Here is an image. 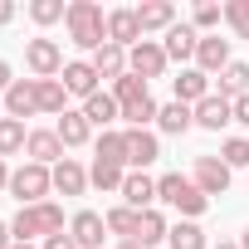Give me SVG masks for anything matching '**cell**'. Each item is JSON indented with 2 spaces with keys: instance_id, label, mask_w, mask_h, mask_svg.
Wrapping results in <instances>:
<instances>
[{
  "instance_id": "31",
  "label": "cell",
  "mask_w": 249,
  "mask_h": 249,
  "mask_svg": "<svg viewBox=\"0 0 249 249\" xmlns=\"http://www.w3.org/2000/svg\"><path fill=\"white\" fill-rule=\"evenodd\" d=\"M112 98H117V107H127V103L147 98V78H137V73H122V78L112 83Z\"/></svg>"
},
{
  "instance_id": "19",
  "label": "cell",
  "mask_w": 249,
  "mask_h": 249,
  "mask_svg": "<svg viewBox=\"0 0 249 249\" xmlns=\"http://www.w3.org/2000/svg\"><path fill=\"white\" fill-rule=\"evenodd\" d=\"M54 191H59V196H83V191H88V171H83L73 157H64V161L54 166Z\"/></svg>"
},
{
  "instance_id": "24",
  "label": "cell",
  "mask_w": 249,
  "mask_h": 249,
  "mask_svg": "<svg viewBox=\"0 0 249 249\" xmlns=\"http://www.w3.org/2000/svg\"><path fill=\"white\" fill-rule=\"evenodd\" d=\"M166 234H171L166 215H161V210H142V220H137V244H142V249H152V244H161Z\"/></svg>"
},
{
  "instance_id": "7",
  "label": "cell",
  "mask_w": 249,
  "mask_h": 249,
  "mask_svg": "<svg viewBox=\"0 0 249 249\" xmlns=\"http://www.w3.org/2000/svg\"><path fill=\"white\" fill-rule=\"evenodd\" d=\"M122 137H127V166H132V171H147V166L161 157V142H157V132H147V127H122Z\"/></svg>"
},
{
  "instance_id": "20",
  "label": "cell",
  "mask_w": 249,
  "mask_h": 249,
  "mask_svg": "<svg viewBox=\"0 0 249 249\" xmlns=\"http://www.w3.org/2000/svg\"><path fill=\"white\" fill-rule=\"evenodd\" d=\"M137 25H142V35L147 30H171L176 25V5L171 0H147V5H137Z\"/></svg>"
},
{
  "instance_id": "46",
  "label": "cell",
  "mask_w": 249,
  "mask_h": 249,
  "mask_svg": "<svg viewBox=\"0 0 249 249\" xmlns=\"http://www.w3.org/2000/svg\"><path fill=\"white\" fill-rule=\"evenodd\" d=\"M10 249H35V244H10Z\"/></svg>"
},
{
  "instance_id": "17",
  "label": "cell",
  "mask_w": 249,
  "mask_h": 249,
  "mask_svg": "<svg viewBox=\"0 0 249 249\" xmlns=\"http://www.w3.org/2000/svg\"><path fill=\"white\" fill-rule=\"evenodd\" d=\"M93 161H103V166H122V171H127V137H122L117 127H107V132L93 142Z\"/></svg>"
},
{
  "instance_id": "39",
  "label": "cell",
  "mask_w": 249,
  "mask_h": 249,
  "mask_svg": "<svg viewBox=\"0 0 249 249\" xmlns=\"http://www.w3.org/2000/svg\"><path fill=\"white\" fill-rule=\"evenodd\" d=\"M234 122H239V127H249V93L234 98Z\"/></svg>"
},
{
  "instance_id": "6",
  "label": "cell",
  "mask_w": 249,
  "mask_h": 249,
  "mask_svg": "<svg viewBox=\"0 0 249 249\" xmlns=\"http://www.w3.org/2000/svg\"><path fill=\"white\" fill-rule=\"evenodd\" d=\"M0 107H5V117H15V122L35 117V112H39V83H35V78H15V88L0 98Z\"/></svg>"
},
{
  "instance_id": "43",
  "label": "cell",
  "mask_w": 249,
  "mask_h": 249,
  "mask_svg": "<svg viewBox=\"0 0 249 249\" xmlns=\"http://www.w3.org/2000/svg\"><path fill=\"white\" fill-rule=\"evenodd\" d=\"M0 191H10V166L0 161Z\"/></svg>"
},
{
  "instance_id": "22",
  "label": "cell",
  "mask_w": 249,
  "mask_h": 249,
  "mask_svg": "<svg viewBox=\"0 0 249 249\" xmlns=\"http://www.w3.org/2000/svg\"><path fill=\"white\" fill-rule=\"evenodd\" d=\"M83 117L93 122V127H103V132H107L112 122L122 117V107H117V98H112V93H93V98L83 103Z\"/></svg>"
},
{
  "instance_id": "35",
  "label": "cell",
  "mask_w": 249,
  "mask_h": 249,
  "mask_svg": "<svg viewBox=\"0 0 249 249\" xmlns=\"http://www.w3.org/2000/svg\"><path fill=\"white\" fill-rule=\"evenodd\" d=\"M220 161L234 171V166H249V137H230L225 147H220Z\"/></svg>"
},
{
  "instance_id": "21",
  "label": "cell",
  "mask_w": 249,
  "mask_h": 249,
  "mask_svg": "<svg viewBox=\"0 0 249 249\" xmlns=\"http://www.w3.org/2000/svg\"><path fill=\"white\" fill-rule=\"evenodd\" d=\"M88 64L98 69V78H112V83H117L122 73H127V49H122V44H103Z\"/></svg>"
},
{
  "instance_id": "2",
  "label": "cell",
  "mask_w": 249,
  "mask_h": 249,
  "mask_svg": "<svg viewBox=\"0 0 249 249\" xmlns=\"http://www.w3.org/2000/svg\"><path fill=\"white\" fill-rule=\"evenodd\" d=\"M54 191V166H39V161H25L10 171V196L20 205H44Z\"/></svg>"
},
{
  "instance_id": "36",
  "label": "cell",
  "mask_w": 249,
  "mask_h": 249,
  "mask_svg": "<svg viewBox=\"0 0 249 249\" xmlns=\"http://www.w3.org/2000/svg\"><path fill=\"white\" fill-rule=\"evenodd\" d=\"M225 20H230V30H234L239 39H249V0H230V5H225Z\"/></svg>"
},
{
  "instance_id": "16",
  "label": "cell",
  "mask_w": 249,
  "mask_h": 249,
  "mask_svg": "<svg viewBox=\"0 0 249 249\" xmlns=\"http://www.w3.org/2000/svg\"><path fill=\"white\" fill-rule=\"evenodd\" d=\"M25 152H30V161H39V166H59L69 147L59 142V132H30V142H25Z\"/></svg>"
},
{
  "instance_id": "23",
  "label": "cell",
  "mask_w": 249,
  "mask_h": 249,
  "mask_svg": "<svg viewBox=\"0 0 249 249\" xmlns=\"http://www.w3.org/2000/svg\"><path fill=\"white\" fill-rule=\"evenodd\" d=\"M54 132H59V142H64V147H83V142H88V132H93V122H88V117H83V107H78V112H64V117H59V127H54Z\"/></svg>"
},
{
  "instance_id": "41",
  "label": "cell",
  "mask_w": 249,
  "mask_h": 249,
  "mask_svg": "<svg viewBox=\"0 0 249 249\" xmlns=\"http://www.w3.org/2000/svg\"><path fill=\"white\" fill-rule=\"evenodd\" d=\"M15 20V5H10V0H0V25H10Z\"/></svg>"
},
{
  "instance_id": "32",
  "label": "cell",
  "mask_w": 249,
  "mask_h": 249,
  "mask_svg": "<svg viewBox=\"0 0 249 249\" xmlns=\"http://www.w3.org/2000/svg\"><path fill=\"white\" fill-rule=\"evenodd\" d=\"M157 103H152V93L147 98H137V103H127V107H122V122H127V127H147V122H157Z\"/></svg>"
},
{
  "instance_id": "40",
  "label": "cell",
  "mask_w": 249,
  "mask_h": 249,
  "mask_svg": "<svg viewBox=\"0 0 249 249\" xmlns=\"http://www.w3.org/2000/svg\"><path fill=\"white\" fill-rule=\"evenodd\" d=\"M10 88H15V78H10V64H5V59H0V98H5Z\"/></svg>"
},
{
  "instance_id": "44",
  "label": "cell",
  "mask_w": 249,
  "mask_h": 249,
  "mask_svg": "<svg viewBox=\"0 0 249 249\" xmlns=\"http://www.w3.org/2000/svg\"><path fill=\"white\" fill-rule=\"evenodd\" d=\"M117 249H142V244H137V239H122V244H117Z\"/></svg>"
},
{
  "instance_id": "12",
  "label": "cell",
  "mask_w": 249,
  "mask_h": 249,
  "mask_svg": "<svg viewBox=\"0 0 249 249\" xmlns=\"http://www.w3.org/2000/svg\"><path fill=\"white\" fill-rule=\"evenodd\" d=\"M191 112H196V127H205V132H220L225 122H234V103H230V98H220V93H210V98H205V103H196Z\"/></svg>"
},
{
  "instance_id": "11",
  "label": "cell",
  "mask_w": 249,
  "mask_h": 249,
  "mask_svg": "<svg viewBox=\"0 0 249 249\" xmlns=\"http://www.w3.org/2000/svg\"><path fill=\"white\" fill-rule=\"evenodd\" d=\"M69 234L78 239V249H103L107 215H98V210H78V215H73V225H69Z\"/></svg>"
},
{
  "instance_id": "47",
  "label": "cell",
  "mask_w": 249,
  "mask_h": 249,
  "mask_svg": "<svg viewBox=\"0 0 249 249\" xmlns=\"http://www.w3.org/2000/svg\"><path fill=\"white\" fill-rule=\"evenodd\" d=\"M215 249H239V244H215Z\"/></svg>"
},
{
  "instance_id": "30",
  "label": "cell",
  "mask_w": 249,
  "mask_h": 249,
  "mask_svg": "<svg viewBox=\"0 0 249 249\" xmlns=\"http://www.w3.org/2000/svg\"><path fill=\"white\" fill-rule=\"evenodd\" d=\"M137 220H142V210H132V205H117V210H107V234L137 239Z\"/></svg>"
},
{
  "instance_id": "13",
  "label": "cell",
  "mask_w": 249,
  "mask_h": 249,
  "mask_svg": "<svg viewBox=\"0 0 249 249\" xmlns=\"http://www.w3.org/2000/svg\"><path fill=\"white\" fill-rule=\"evenodd\" d=\"M157 200V181L147 171H127V181H122V205H132V210H152Z\"/></svg>"
},
{
  "instance_id": "14",
  "label": "cell",
  "mask_w": 249,
  "mask_h": 249,
  "mask_svg": "<svg viewBox=\"0 0 249 249\" xmlns=\"http://www.w3.org/2000/svg\"><path fill=\"white\" fill-rule=\"evenodd\" d=\"M196 44H200L196 25H171L161 49H166V59H171V64H186V59H196Z\"/></svg>"
},
{
  "instance_id": "34",
  "label": "cell",
  "mask_w": 249,
  "mask_h": 249,
  "mask_svg": "<svg viewBox=\"0 0 249 249\" xmlns=\"http://www.w3.org/2000/svg\"><path fill=\"white\" fill-rule=\"evenodd\" d=\"M64 15H69L64 0H35V5H30V20H35V25H54V20H64Z\"/></svg>"
},
{
  "instance_id": "27",
  "label": "cell",
  "mask_w": 249,
  "mask_h": 249,
  "mask_svg": "<svg viewBox=\"0 0 249 249\" xmlns=\"http://www.w3.org/2000/svg\"><path fill=\"white\" fill-rule=\"evenodd\" d=\"M39 83V112H69L64 107V98H69V88H64V78H35Z\"/></svg>"
},
{
  "instance_id": "33",
  "label": "cell",
  "mask_w": 249,
  "mask_h": 249,
  "mask_svg": "<svg viewBox=\"0 0 249 249\" xmlns=\"http://www.w3.org/2000/svg\"><path fill=\"white\" fill-rule=\"evenodd\" d=\"M88 181H93L98 191H122V181H127V171H122V166H103V161H93Z\"/></svg>"
},
{
  "instance_id": "45",
  "label": "cell",
  "mask_w": 249,
  "mask_h": 249,
  "mask_svg": "<svg viewBox=\"0 0 249 249\" xmlns=\"http://www.w3.org/2000/svg\"><path fill=\"white\" fill-rule=\"evenodd\" d=\"M239 249H249V230H244V239H239Z\"/></svg>"
},
{
  "instance_id": "1",
  "label": "cell",
  "mask_w": 249,
  "mask_h": 249,
  "mask_svg": "<svg viewBox=\"0 0 249 249\" xmlns=\"http://www.w3.org/2000/svg\"><path fill=\"white\" fill-rule=\"evenodd\" d=\"M64 25H69V39L78 44V49H103L107 44V15H103V5L98 0H73L69 5V15H64Z\"/></svg>"
},
{
  "instance_id": "29",
  "label": "cell",
  "mask_w": 249,
  "mask_h": 249,
  "mask_svg": "<svg viewBox=\"0 0 249 249\" xmlns=\"http://www.w3.org/2000/svg\"><path fill=\"white\" fill-rule=\"evenodd\" d=\"M166 244H171V249H205V230H200L196 220H181V225H171Z\"/></svg>"
},
{
  "instance_id": "8",
  "label": "cell",
  "mask_w": 249,
  "mask_h": 249,
  "mask_svg": "<svg viewBox=\"0 0 249 249\" xmlns=\"http://www.w3.org/2000/svg\"><path fill=\"white\" fill-rule=\"evenodd\" d=\"M234 59H230V39H220V35H200V44H196V69L200 73H225Z\"/></svg>"
},
{
  "instance_id": "37",
  "label": "cell",
  "mask_w": 249,
  "mask_h": 249,
  "mask_svg": "<svg viewBox=\"0 0 249 249\" xmlns=\"http://www.w3.org/2000/svg\"><path fill=\"white\" fill-rule=\"evenodd\" d=\"M220 20H225L220 5H210V0H205V5H196V35H200V30H215Z\"/></svg>"
},
{
  "instance_id": "26",
  "label": "cell",
  "mask_w": 249,
  "mask_h": 249,
  "mask_svg": "<svg viewBox=\"0 0 249 249\" xmlns=\"http://www.w3.org/2000/svg\"><path fill=\"white\" fill-rule=\"evenodd\" d=\"M25 142H30L25 122H15V117H0V161H5V157H15V152H25Z\"/></svg>"
},
{
  "instance_id": "38",
  "label": "cell",
  "mask_w": 249,
  "mask_h": 249,
  "mask_svg": "<svg viewBox=\"0 0 249 249\" xmlns=\"http://www.w3.org/2000/svg\"><path fill=\"white\" fill-rule=\"evenodd\" d=\"M44 249H78V239H73V234H49Z\"/></svg>"
},
{
  "instance_id": "18",
  "label": "cell",
  "mask_w": 249,
  "mask_h": 249,
  "mask_svg": "<svg viewBox=\"0 0 249 249\" xmlns=\"http://www.w3.org/2000/svg\"><path fill=\"white\" fill-rule=\"evenodd\" d=\"M205 98H210V73H200V69H181V78H176V103L196 107V103H205Z\"/></svg>"
},
{
  "instance_id": "3",
  "label": "cell",
  "mask_w": 249,
  "mask_h": 249,
  "mask_svg": "<svg viewBox=\"0 0 249 249\" xmlns=\"http://www.w3.org/2000/svg\"><path fill=\"white\" fill-rule=\"evenodd\" d=\"M157 200H166L171 210H181V215H191V220L210 205V196H200V186H196V181H186V176H176V171L157 181Z\"/></svg>"
},
{
  "instance_id": "25",
  "label": "cell",
  "mask_w": 249,
  "mask_h": 249,
  "mask_svg": "<svg viewBox=\"0 0 249 249\" xmlns=\"http://www.w3.org/2000/svg\"><path fill=\"white\" fill-rule=\"evenodd\" d=\"M191 122H196V112H191L186 103H176V98H171V103L157 112V127H161V132H171V137H181V132L191 127Z\"/></svg>"
},
{
  "instance_id": "42",
  "label": "cell",
  "mask_w": 249,
  "mask_h": 249,
  "mask_svg": "<svg viewBox=\"0 0 249 249\" xmlns=\"http://www.w3.org/2000/svg\"><path fill=\"white\" fill-rule=\"evenodd\" d=\"M10 244H15V234H10V225H5V220H0V249H10Z\"/></svg>"
},
{
  "instance_id": "5",
  "label": "cell",
  "mask_w": 249,
  "mask_h": 249,
  "mask_svg": "<svg viewBox=\"0 0 249 249\" xmlns=\"http://www.w3.org/2000/svg\"><path fill=\"white\" fill-rule=\"evenodd\" d=\"M166 49L157 44V39H142L137 49H127V73H137V78H161L166 73Z\"/></svg>"
},
{
  "instance_id": "10",
  "label": "cell",
  "mask_w": 249,
  "mask_h": 249,
  "mask_svg": "<svg viewBox=\"0 0 249 249\" xmlns=\"http://www.w3.org/2000/svg\"><path fill=\"white\" fill-rule=\"evenodd\" d=\"M191 181L200 186V196H225V191H230V166H225L220 157H200Z\"/></svg>"
},
{
  "instance_id": "4",
  "label": "cell",
  "mask_w": 249,
  "mask_h": 249,
  "mask_svg": "<svg viewBox=\"0 0 249 249\" xmlns=\"http://www.w3.org/2000/svg\"><path fill=\"white\" fill-rule=\"evenodd\" d=\"M25 64H30L35 78H54V73H64V49L54 39H30L25 44Z\"/></svg>"
},
{
  "instance_id": "9",
  "label": "cell",
  "mask_w": 249,
  "mask_h": 249,
  "mask_svg": "<svg viewBox=\"0 0 249 249\" xmlns=\"http://www.w3.org/2000/svg\"><path fill=\"white\" fill-rule=\"evenodd\" d=\"M147 35L137 25V10H107V44H122V49H137Z\"/></svg>"
},
{
  "instance_id": "15",
  "label": "cell",
  "mask_w": 249,
  "mask_h": 249,
  "mask_svg": "<svg viewBox=\"0 0 249 249\" xmlns=\"http://www.w3.org/2000/svg\"><path fill=\"white\" fill-rule=\"evenodd\" d=\"M64 88H69V93H78L83 103H88L93 93H103V88H98V69H93V64H83V59L64 64Z\"/></svg>"
},
{
  "instance_id": "28",
  "label": "cell",
  "mask_w": 249,
  "mask_h": 249,
  "mask_svg": "<svg viewBox=\"0 0 249 249\" xmlns=\"http://www.w3.org/2000/svg\"><path fill=\"white\" fill-rule=\"evenodd\" d=\"M249 93V64H230L225 73H220V98H244Z\"/></svg>"
}]
</instances>
